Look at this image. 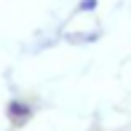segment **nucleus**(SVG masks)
Here are the masks:
<instances>
[{
	"label": "nucleus",
	"mask_w": 131,
	"mask_h": 131,
	"mask_svg": "<svg viewBox=\"0 0 131 131\" xmlns=\"http://www.w3.org/2000/svg\"><path fill=\"white\" fill-rule=\"evenodd\" d=\"M96 8V0H80V11H91Z\"/></svg>",
	"instance_id": "nucleus-2"
},
{
	"label": "nucleus",
	"mask_w": 131,
	"mask_h": 131,
	"mask_svg": "<svg viewBox=\"0 0 131 131\" xmlns=\"http://www.w3.org/2000/svg\"><path fill=\"white\" fill-rule=\"evenodd\" d=\"M8 121L14 123V126H24V123L29 121V115H32V110L24 104V102H19V99H14V102H8Z\"/></svg>",
	"instance_id": "nucleus-1"
}]
</instances>
